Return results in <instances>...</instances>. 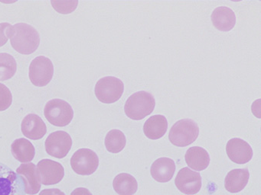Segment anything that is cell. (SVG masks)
Returning a JSON list of instances; mask_svg holds the SVG:
<instances>
[{
	"mask_svg": "<svg viewBox=\"0 0 261 195\" xmlns=\"http://www.w3.org/2000/svg\"><path fill=\"white\" fill-rule=\"evenodd\" d=\"M105 143L108 152L118 153L126 146V139L120 129H111L107 134Z\"/></svg>",
	"mask_w": 261,
	"mask_h": 195,
	"instance_id": "7402d4cb",
	"label": "cell"
},
{
	"mask_svg": "<svg viewBox=\"0 0 261 195\" xmlns=\"http://www.w3.org/2000/svg\"><path fill=\"white\" fill-rule=\"evenodd\" d=\"M155 106V101L152 94L145 91H137L126 100L125 114L132 120H143L154 111Z\"/></svg>",
	"mask_w": 261,
	"mask_h": 195,
	"instance_id": "7a4b0ae2",
	"label": "cell"
},
{
	"mask_svg": "<svg viewBox=\"0 0 261 195\" xmlns=\"http://www.w3.org/2000/svg\"><path fill=\"white\" fill-rule=\"evenodd\" d=\"M11 152L15 158L20 162H30L34 158L36 149L30 140L17 139L11 145Z\"/></svg>",
	"mask_w": 261,
	"mask_h": 195,
	"instance_id": "ffe728a7",
	"label": "cell"
},
{
	"mask_svg": "<svg viewBox=\"0 0 261 195\" xmlns=\"http://www.w3.org/2000/svg\"><path fill=\"white\" fill-rule=\"evenodd\" d=\"M39 195H65V193L58 188L45 189Z\"/></svg>",
	"mask_w": 261,
	"mask_h": 195,
	"instance_id": "484cf974",
	"label": "cell"
},
{
	"mask_svg": "<svg viewBox=\"0 0 261 195\" xmlns=\"http://www.w3.org/2000/svg\"><path fill=\"white\" fill-rule=\"evenodd\" d=\"M37 171L41 184L44 185L58 184L65 176L63 166L54 160H41L38 163Z\"/></svg>",
	"mask_w": 261,
	"mask_h": 195,
	"instance_id": "30bf717a",
	"label": "cell"
},
{
	"mask_svg": "<svg viewBox=\"0 0 261 195\" xmlns=\"http://www.w3.org/2000/svg\"><path fill=\"white\" fill-rule=\"evenodd\" d=\"M13 94L8 87L0 83V111H4L11 106Z\"/></svg>",
	"mask_w": 261,
	"mask_h": 195,
	"instance_id": "cb8c5ba5",
	"label": "cell"
},
{
	"mask_svg": "<svg viewBox=\"0 0 261 195\" xmlns=\"http://www.w3.org/2000/svg\"><path fill=\"white\" fill-rule=\"evenodd\" d=\"M73 170L81 175H90L97 171L99 158L95 152L90 149H80L76 151L71 158Z\"/></svg>",
	"mask_w": 261,
	"mask_h": 195,
	"instance_id": "ba28073f",
	"label": "cell"
},
{
	"mask_svg": "<svg viewBox=\"0 0 261 195\" xmlns=\"http://www.w3.org/2000/svg\"><path fill=\"white\" fill-rule=\"evenodd\" d=\"M177 188L187 195H193L201 190V177L199 172L191 170L189 168L185 167L179 170L175 179Z\"/></svg>",
	"mask_w": 261,
	"mask_h": 195,
	"instance_id": "8fae6325",
	"label": "cell"
},
{
	"mask_svg": "<svg viewBox=\"0 0 261 195\" xmlns=\"http://www.w3.org/2000/svg\"><path fill=\"white\" fill-rule=\"evenodd\" d=\"M25 181L17 172L0 162V195H25Z\"/></svg>",
	"mask_w": 261,
	"mask_h": 195,
	"instance_id": "8992f818",
	"label": "cell"
},
{
	"mask_svg": "<svg viewBox=\"0 0 261 195\" xmlns=\"http://www.w3.org/2000/svg\"><path fill=\"white\" fill-rule=\"evenodd\" d=\"M45 146L48 155L57 158H63L71 150L72 139L65 131H56L47 137Z\"/></svg>",
	"mask_w": 261,
	"mask_h": 195,
	"instance_id": "9c48e42d",
	"label": "cell"
},
{
	"mask_svg": "<svg viewBox=\"0 0 261 195\" xmlns=\"http://www.w3.org/2000/svg\"><path fill=\"white\" fill-rule=\"evenodd\" d=\"M227 156L237 164H245L251 160L253 149L248 143L240 138L228 140L226 146Z\"/></svg>",
	"mask_w": 261,
	"mask_h": 195,
	"instance_id": "7c38bea8",
	"label": "cell"
},
{
	"mask_svg": "<svg viewBox=\"0 0 261 195\" xmlns=\"http://www.w3.org/2000/svg\"><path fill=\"white\" fill-rule=\"evenodd\" d=\"M8 37L13 49L22 54L34 53L40 44L39 32L27 23H18L12 25L9 30Z\"/></svg>",
	"mask_w": 261,
	"mask_h": 195,
	"instance_id": "6da1fadb",
	"label": "cell"
},
{
	"mask_svg": "<svg viewBox=\"0 0 261 195\" xmlns=\"http://www.w3.org/2000/svg\"><path fill=\"white\" fill-rule=\"evenodd\" d=\"M16 172L25 181V193L34 195L39 193L41 189V181L38 174L37 167L34 163L20 165Z\"/></svg>",
	"mask_w": 261,
	"mask_h": 195,
	"instance_id": "5bb4252c",
	"label": "cell"
},
{
	"mask_svg": "<svg viewBox=\"0 0 261 195\" xmlns=\"http://www.w3.org/2000/svg\"><path fill=\"white\" fill-rule=\"evenodd\" d=\"M21 129L25 137L33 140H40L47 132L45 122L39 116L35 114H30L24 117Z\"/></svg>",
	"mask_w": 261,
	"mask_h": 195,
	"instance_id": "4fadbf2b",
	"label": "cell"
},
{
	"mask_svg": "<svg viewBox=\"0 0 261 195\" xmlns=\"http://www.w3.org/2000/svg\"><path fill=\"white\" fill-rule=\"evenodd\" d=\"M17 63L12 55L7 53H0V81L11 79L16 74Z\"/></svg>",
	"mask_w": 261,
	"mask_h": 195,
	"instance_id": "603a6c76",
	"label": "cell"
},
{
	"mask_svg": "<svg viewBox=\"0 0 261 195\" xmlns=\"http://www.w3.org/2000/svg\"><path fill=\"white\" fill-rule=\"evenodd\" d=\"M250 173L247 169H237L227 173L224 181L226 190L230 193L241 191L248 183Z\"/></svg>",
	"mask_w": 261,
	"mask_h": 195,
	"instance_id": "ac0fdd59",
	"label": "cell"
},
{
	"mask_svg": "<svg viewBox=\"0 0 261 195\" xmlns=\"http://www.w3.org/2000/svg\"><path fill=\"white\" fill-rule=\"evenodd\" d=\"M44 114L51 124L56 126H65L72 120L74 111L68 102L56 99L47 102Z\"/></svg>",
	"mask_w": 261,
	"mask_h": 195,
	"instance_id": "277c9868",
	"label": "cell"
},
{
	"mask_svg": "<svg viewBox=\"0 0 261 195\" xmlns=\"http://www.w3.org/2000/svg\"><path fill=\"white\" fill-rule=\"evenodd\" d=\"M71 195H92V193L88 189L85 188V187H79V188L73 190Z\"/></svg>",
	"mask_w": 261,
	"mask_h": 195,
	"instance_id": "4316f807",
	"label": "cell"
},
{
	"mask_svg": "<svg viewBox=\"0 0 261 195\" xmlns=\"http://www.w3.org/2000/svg\"><path fill=\"white\" fill-rule=\"evenodd\" d=\"M10 23H0V47L5 45L9 40V30L11 27Z\"/></svg>",
	"mask_w": 261,
	"mask_h": 195,
	"instance_id": "d4e9b609",
	"label": "cell"
},
{
	"mask_svg": "<svg viewBox=\"0 0 261 195\" xmlns=\"http://www.w3.org/2000/svg\"><path fill=\"white\" fill-rule=\"evenodd\" d=\"M124 91V84L118 78L106 76L96 83L94 93L102 103L112 104L121 98Z\"/></svg>",
	"mask_w": 261,
	"mask_h": 195,
	"instance_id": "5b68a950",
	"label": "cell"
},
{
	"mask_svg": "<svg viewBox=\"0 0 261 195\" xmlns=\"http://www.w3.org/2000/svg\"><path fill=\"white\" fill-rule=\"evenodd\" d=\"M54 75V66L49 58L40 56L35 58L30 66L29 76L33 85L44 87L48 85Z\"/></svg>",
	"mask_w": 261,
	"mask_h": 195,
	"instance_id": "52a82bcc",
	"label": "cell"
},
{
	"mask_svg": "<svg viewBox=\"0 0 261 195\" xmlns=\"http://www.w3.org/2000/svg\"><path fill=\"white\" fill-rule=\"evenodd\" d=\"M167 119L163 115L157 114L149 117L143 126V132L147 138L155 140L162 138L167 131Z\"/></svg>",
	"mask_w": 261,
	"mask_h": 195,
	"instance_id": "d6986e66",
	"label": "cell"
},
{
	"mask_svg": "<svg viewBox=\"0 0 261 195\" xmlns=\"http://www.w3.org/2000/svg\"><path fill=\"white\" fill-rule=\"evenodd\" d=\"M211 18L214 26L221 31H229L236 24L234 12L225 6L216 8L212 12Z\"/></svg>",
	"mask_w": 261,
	"mask_h": 195,
	"instance_id": "2e32d148",
	"label": "cell"
},
{
	"mask_svg": "<svg viewBox=\"0 0 261 195\" xmlns=\"http://www.w3.org/2000/svg\"><path fill=\"white\" fill-rule=\"evenodd\" d=\"M185 159L188 166L195 171L204 170L210 164L208 152L200 146H193L188 149Z\"/></svg>",
	"mask_w": 261,
	"mask_h": 195,
	"instance_id": "e0dca14e",
	"label": "cell"
},
{
	"mask_svg": "<svg viewBox=\"0 0 261 195\" xmlns=\"http://www.w3.org/2000/svg\"><path fill=\"white\" fill-rule=\"evenodd\" d=\"M114 190L119 195H134L138 189V183L133 175L120 173L113 181Z\"/></svg>",
	"mask_w": 261,
	"mask_h": 195,
	"instance_id": "44dd1931",
	"label": "cell"
},
{
	"mask_svg": "<svg viewBox=\"0 0 261 195\" xmlns=\"http://www.w3.org/2000/svg\"><path fill=\"white\" fill-rule=\"evenodd\" d=\"M175 172V161L172 158H158L152 163L150 173L153 179L160 183H166L172 180Z\"/></svg>",
	"mask_w": 261,
	"mask_h": 195,
	"instance_id": "9a60e30c",
	"label": "cell"
},
{
	"mask_svg": "<svg viewBox=\"0 0 261 195\" xmlns=\"http://www.w3.org/2000/svg\"><path fill=\"white\" fill-rule=\"evenodd\" d=\"M198 135V124L192 119L186 118L178 120L172 126L169 139L174 146L185 147L194 143Z\"/></svg>",
	"mask_w": 261,
	"mask_h": 195,
	"instance_id": "3957f363",
	"label": "cell"
}]
</instances>
